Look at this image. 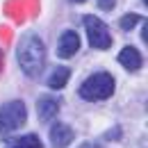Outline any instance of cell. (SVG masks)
<instances>
[{
    "label": "cell",
    "mask_w": 148,
    "mask_h": 148,
    "mask_svg": "<svg viewBox=\"0 0 148 148\" xmlns=\"http://www.w3.org/2000/svg\"><path fill=\"white\" fill-rule=\"evenodd\" d=\"M18 66L23 69V73L30 77H39L43 66H46V46L37 34H25L18 43Z\"/></svg>",
    "instance_id": "1"
},
{
    "label": "cell",
    "mask_w": 148,
    "mask_h": 148,
    "mask_svg": "<svg viewBox=\"0 0 148 148\" xmlns=\"http://www.w3.org/2000/svg\"><path fill=\"white\" fill-rule=\"evenodd\" d=\"M114 93V77L110 73H93L80 84V96L84 100H105Z\"/></svg>",
    "instance_id": "2"
},
{
    "label": "cell",
    "mask_w": 148,
    "mask_h": 148,
    "mask_svg": "<svg viewBox=\"0 0 148 148\" xmlns=\"http://www.w3.org/2000/svg\"><path fill=\"white\" fill-rule=\"evenodd\" d=\"M27 119V110L21 100H12V103H5L0 107V134H7L12 130L21 128Z\"/></svg>",
    "instance_id": "3"
},
{
    "label": "cell",
    "mask_w": 148,
    "mask_h": 148,
    "mask_svg": "<svg viewBox=\"0 0 148 148\" xmlns=\"http://www.w3.org/2000/svg\"><path fill=\"white\" fill-rule=\"evenodd\" d=\"M82 23H84V30H87V39H89V43H91L93 48L107 50L112 46V34H110V30H107V25L100 18L87 14V16L82 18Z\"/></svg>",
    "instance_id": "4"
},
{
    "label": "cell",
    "mask_w": 148,
    "mask_h": 148,
    "mask_svg": "<svg viewBox=\"0 0 148 148\" xmlns=\"http://www.w3.org/2000/svg\"><path fill=\"white\" fill-rule=\"evenodd\" d=\"M77 48H80V37L75 34L73 30L62 32L59 43H57V55H59V57H71V55L77 53Z\"/></svg>",
    "instance_id": "5"
},
{
    "label": "cell",
    "mask_w": 148,
    "mask_h": 148,
    "mask_svg": "<svg viewBox=\"0 0 148 148\" xmlns=\"http://www.w3.org/2000/svg\"><path fill=\"white\" fill-rule=\"evenodd\" d=\"M73 141V130L64 123H55L50 128V144L55 148H66L69 144Z\"/></svg>",
    "instance_id": "6"
},
{
    "label": "cell",
    "mask_w": 148,
    "mask_h": 148,
    "mask_svg": "<svg viewBox=\"0 0 148 148\" xmlns=\"http://www.w3.org/2000/svg\"><path fill=\"white\" fill-rule=\"evenodd\" d=\"M119 62H121L128 71H137V69H141V64H144V59H141V55H139V50L132 48V46L123 48V50L119 53Z\"/></svg>",
    "instance_id": "7"
},
{
    "label": "cell",
    "mask_w": 148,
    "mask_h": 148,
    "mask_svg": "<svg viewBox=\"0 0 148 148\" xmlns=\"http://www.w3.org/2000/svg\"><path fill=\"white\" fill-rule=\"evenodd\" d=\"M37 112H39L41 121H50V119H55L57 112H59V103L55 98H41L37 103Z\"/></svg>",
    "instance_id": "8"
},
{
    "label": "cell",
    "mask_w": 148,
    "mask_h": 148,
    "mask_svg": "<svg viewBox=\"0 0 148 148\" xmlns=\"http://www.w3.org/2000/svg\"><path fill=\"white\" fill-rule=\"evenodd\" d=\"M69 77H71V71H69V69L57 66L55 71H53V75H48V87H50V89H62V87H66Z\"/></svg>",
    "instance_id": "9"
},
{
    "label": "cell",
    "mask_w": 148,
    "mask_h": 148,
    "mask_svg": "<svg viewBox=\"0 0 148 148\" xmlns=\"http://www.w3.org/2000/svg\"><path fill=\"white\" fill-rule=\"evenodd\" d=\"M9 148H43V146H41L37 134H25V137L14 139V141L9 144Z\"/></svg>",
    "instance_id": "10"
},
{
    "label": "cell",
    "mask_w": 148,
    "mask_h": 148,
    "mask_svg": "<svg viewBox=\"0 0 148 148\" xmlns=\"http://www.w3.org/2000/svg\"><path fill=\"white\" fill-rule=\"evenodd\" d=\"M139 21H144V18H141V16H137V14H125L123 18L119 21V25H121V30H132Z\"/></svg>",
    "instance_id": "11"
},
{
    "label": "cell",
    "mask_w": 148,
    "mask_h": 148,
    "mask_svg": "<svg viewBox=\"0 0 148 148\" xmlns=\"http://www.w3.org/2000/svg\"><path fill=\"white\" fill-rule=\"evenodd\" d=\"M114 2L116 0H98V7L105 9V12H110V9H114Z\"/></svg>",
    "instance_id": "12"
},
{
    "label": "cell",
    "mask_w": 148,
    "mask_h": 148,
    "mask_svg": "<svg viewBox=\"0 0 148 148\" xmlns=\"http://www.w3.org/2000/svg\"><path fill=\"white\" fill-rule=\"evenodd\" d=\"M141 37H144V41H146V37H148V30H146V23H144V27H141Z\"/></svg>",
    "instance_id": "13"
},
{
    "label": "cell",
    "mask_w": 148,
    "mask_h": 148,
    "mask_svg": "<svg viewBox=\"0 0 148 148\" xmlns=\"http://www.w3.org/2000/svg\"><path fill=\"white\" fill-rule=\"evenodd\" d=\"M82 148H98V146H96V144H84Z\"/></svg>",
    "instance_id": "14"
},
{
    "label": "cell",
    "mask_w": 148,
    "mask_h": 148,
    "mask_svg": "<svg viewBox=\"0 0 148 148\" xmlns=\"http://www.w3.org/2000/svg\"><path fill=\"white\" fill-rule=\"evenodd\" d=\"M71 2H84V0H71Z\"/></svg>",
    "instance_id": "15"
},
{
    "label": "cell",
    "mask_w": 148,
    "mask_h": 148,
    "mask_svg": "<svg viewBox=\"0 0 148 148\" xmlns=\"http://www.w3.org/2000/svg\"><path fill=\"white\" fill-rule=\"evenodd\" d=\"M0 66H2V53H0Z\"/></svg>",
    "instance_id": "16"
}]
</instances>
